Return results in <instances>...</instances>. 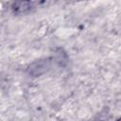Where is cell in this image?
<instances>
[{"label": "cell", "instance_id": "1", "mask_svg": "<svg viewBox=\"0 0 121 121\" xmlns=\"http://www.w3.org/2000/svg\"><path fill=\"white\" fill-rule=\"evenodd\" d=\"M54 58H46L32 62L27 67V73L32 77H39L47 73L51 67Z\"/></svg>", "mask_w": 121, "mask_h": 121}, {"label": "cell", "instance_id": "2", "mask_svg": "<svg viewBox=\"0 0 121 121\" xmlns=\"http://www.w3.org/2000/svg\"><path fill=\"white\" fill-rule=\"evenodd\" d=\"M35 3L30 1H25V2H15L11 6V9L15 14H24L28 12L34 8Z\"/></svg>", "mask_w": 121, "mask_h": 121}]
</instances>
